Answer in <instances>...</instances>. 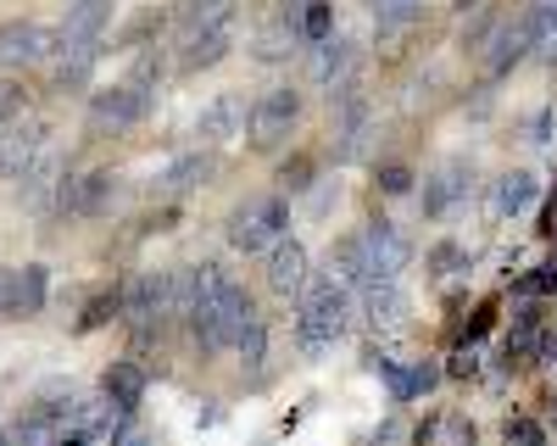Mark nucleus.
Returning a JSON list of instances; mask_svg holds the SVG:
<instances>
[{"instance_id": "2f4dec72", "label": "nucleus", "mask_w": 557, "mask_h": 446, "mask_svg": "<svg viewBox=\"0 0 557 446\" xmlns=\"http://www.w3.org/2000/svg\"><path fill=\"white\" fill-rule=\"evenodd\" d=\"M380 190H385V196H407V190H412V168H401V162L380 168Z\"/></svg>"}, {"instance_id": "ea45409f", "label": "nucleus", "mask_w": 557, "mask_h": 446, "mask_svg": "<svg viewBox=\"0 0 557 446\" xmlns=\"http://www.w3.org/2000/svg\"><path fill=\"white\" fill-rule=\"evenodd\" d=\"M535 357H541V363H557V335H552V330L541 335V346H535Z\"/></svg>"}, {"instance_id": "c756f323", "label": "nucleus", "mask_w": 557, "mask_h": 446, "mask_svg": "<svg viewBox=\"0 0 557 446\" xmlns=\"http://www.w3.org/2000/svg\"><path fill=\"white\" fill-rule=\"evenodd\" d=\"M235 351H240V369H251V374H257V369L268 363V324H262V319H251V324H246V335L235 340Z\"/></svg>"}, {"instance_id": "c9c22d12", "label": "nucleus", "mask_w": 557, "mask_h": 446, "mask_svg": "<svg viewBox=\"0 0 557 446\" xmlns=\"http://www.w3.org/2000/svg\"><path fill=\"white\" fill-rule=\"evenodd\" d=\"M524 290H535V296H546V290H557V262H541V268H535V280H530Z\"/></svg>"}, {"instance_id": "aec40b11", "label": "nucleus", "mask_w": 557, "mask_h": 446, "mask_svg": "<svg viewBox=\"0 0 557 446\" xmlns=\"http://www.w3.org/2000/svg\"><path fill=\"white\" fill-rule=\"evenodd\" d=\"M178 51H184V57H178V73H207V67H218L228 51H235V23H228V28H207V34H190Z\"/></svg>"}, {"instance_id": "72a5a7b5", "label": "nucleus", "mask_w": 557, "mask_h": 446, "mask_svg": "<svg viewBox=\"0 0 557 446\" xmlns=\"http://www.w3.org/2000/svg\"><path fill=\"white\" fill-rule=\"evenodd\" d=\"M524 134H530V146H541V151H546V146H552V107H546V112H535V117L524 123Z\"/></svg>"}, {"instance_id": "cd10ccee", "label": "nucleus", "mask_w": 557, "mask_h": 446, "mask_svg": "<svg viewBox=\"0 0 557 446\" xmlns=\"http://www.w3.org/2000/svg\"><path fill=\"white\" fill-rule=\"evenodd\" d=\"M296 34L285 28V23H273V28H262L257 34V62H285V57H296Z\"/></svg>"}, {"instance_id": "9d476101", "label": "nucleus", "mask_w": 557, "mask_h": 446, "mask_svg": "<svg viewBox=\"0 0 557 446\" xmlns=\"http://www.w3.org/2000/svg\"><path fill=\"white\" fill-rule=\"evenodd\" d=\"M45 290H51V274H45L39 262L0 268V312H7V319H34L45 307Z\"/></svg>"}, {"instance_id": "5701e85b", "label": "nucleus", "mask_w": 557, "mask_h": 446, "mask_svg": "<svg viewBox=\"0 0 557 446\" xmlns=\"http://www.w3.org/2000/svg\"><path fill=\"white\" fill-rule=\"evenodd\" d=\"M139 396H146V374H139V363H112L107 369V401L117 413H134Z\"/></svg>"}, {"instance_id": "423d86ee", "label": "nucleus", "mask_w": 557, "mask_h": 446, "mask_svg": "<svg viewBox=\"0 0 557 446\" xmlns=\"http://www.w3.org/2000/svg\"><path fill=\"white\" fill-rule=\"evenodd\" d=\"M151 107H157V96L151 89H134V84H112V89H96L89 96V123L96 128H134V123H146L151 117Z\"/></svg>"}, {"instance_id": "393cba45", "label": "nucleus", "mask_w": 557, "mask_h": 446, "mask_svg": "<svg viewBox=\"0 0 557 446\" xmlns=\"http://www.w3.org/2000/svg\"><path fill=\"white\" fill-rule=\"evenodd\" d=\"M368 12H374V28L380 34H401L424 17V0H368Z\"/></svg>"}, {"instance_id": "1a4fd4ad", "label": "nucleus", "mask_w": 557, "mask_h": 446, "mask_svg": "<svg viewBox=\"0 0 557 446\" xmlns=\"http://www.w3.org/2000/svg\"><path fill=\"white\" fill-rule=\"evenodd\" d=\"M541 45V23H535V12H524V17H513V23H502L496 34H491V45H485V73L491 78H502L507 67H519L530 51Z\"/></svg>"}, {"instance_id": "bb28decb", "label": "nucleus", "mask_w": 557, "mask_h": 446, "mask_svg": "<svg viewBox=\"0 0 557 446\" xmlns=\"http://www.w3.org/2000/svg\"><path fill=\"white\" fill-rule=\"evenodd\" d=\"M207 173H212V162H207V157L196 151V157H178V162H173V168L162 173V185H168L173 196H184V190H196Z\"/></svg>"}, {"instance_id": "2eb2a0df", "label": "nucleus", "mask_w": 557, "mask_h": 446, "mask_svg": "<svg viewBox=\"0 0 557 446\" xmlns=\"http://www.w3.org/2000/svg\"><path fill=\"white\" fill-rule=\"evenodd\" d=\"M307 268H312V262H307V246L285 235V240H278V246L268 251V262H262L268 290H273V296H301V290H307V280H312Z\"/></svg>"}, {"instance_id": "b1692460", "label": "nucleus", "mask_w": 557, "mask_h": 446, "mask_svg": "<svg viewBox=\"0 0 557 446\" xmlns=\"http://www.w3.org/2000/svg\"><path fill=\"white\" fill-rule=\"evenodd\" d=\"M96 62H101V45H67V39H57V78L62 84H84Z\"/></svg>"}, {"instance_id": "f3484780", "label": "nucleus", "mask_w": 557, "mask_h": 446, "mask_svg": "<svg viewBox=\"0 0 557 446\" xmlns=\"http://www.w3.org/2000/svg\"><path fill=\"white\" fill-rule=\"evenodd\" d=\"M123 312L139 324H162L173 319V296H168V274H134L123 290Z\"/></svg>"}, {"instance_id": "412c9836", "label": "nucleus", "mask_w": 557, "mask_h": 446, "mask_svg": "<svg viewBox=\"0 0 557 446\" xmlns=\"http://www.w3.org/2000/svg\"><path fill=\"white\" fill-rule=\"evenodd\" d=\"M57 196H62V157L45 151V157L17 178V201H23V207H51Z\"/></svg>"}, {"instance_id": "ddd939ff", "label": "nucleus", "mask_w": 557, "mask_h": 446, "mask_svg": "<svg viewBox=\"0 0 557 446\" xmlns=\"http://www.w3.org/2000/svg\"><path fill=\"white\" fill-rule=\"evenodd\" d=\"M362 319H368V330L396 335V330H407V319H412V296H407L396 280H385V285H362Z\"/></svg>"}, {"instance_id": "dca6fc26", "label": "nucleus", "mask_w": 557, "mask_h": 446, "mask_svg": "<svg viewBox=\"0 0 557 446\" xmlns=\"http://www.w3.org/2000/svg\"><path fill=\"white\" fill-rule=\"evenodd\" d=\"M335 107V157L351 162L368 140V123H374V112H368V101L357 96V89H341V96H330Z\"/></svg>"}, {"instance_id": "4c0bfd02", "label": "nucleus", "mask_w": 557, "mask_h": 446, "mask_svg": "<svg viewBox=\"0 0 557 446\" xmlns=\"http://www.w3.org/2000/svg\"><path fill=\"white\" fill-rule=\"evenodd\" d=\"M474 369H480V357H474V351H457V357H451V369H446V374H451V380H469Z\"/></svg>"}, {"instance_id": "4468645a", "label": "nucleus", "mask_w": 557, "mask_h": 446, "mask_svg": "<svg viewBox=\"0 0 557 446\" xmlns=\"http://www.w3.org/2000/svg\"><path fill=\"white\" fill-rule=\"evenodd\" d=\"M240 128H246V101L235 96V89H223V96H212V101L196 112V140H201V146H228Z\"/></svg>"}, {"instance_id": "20e7f679", "label": "nucleus", "mask_w": 557, "mask_h": 446, "mask_svg": "<svg viewBox=\"0 0 557 446\" xmlns=\"http://www.w3.org/2000/svg\"><path fill=\"white\" fill-rule=\"evenodd\" d=\"M296 123H301V89H290V84H278V89H268V96H257L251 112H246V134H251V146H262V151L285 146L290 134H296Z\"/></svg>"}, {"instance_id": "a878e982", "label": "nucleus", "mask_w": 557, "mask_h": 446, "mask_svg": "<svg viewBox=\"0 0 557 446\" xmlns=\"http://www.w3.org/2000/svg\"><path fill=\"white\" fill-rule=\"evenodd\" d=\"M368 369H374L385 385H391V396L396 401H412V396H424V380H418V369H401L396 363V357H374V363H368Z\"/></svg>"}, {"instance_id": "a19ab883", "label": "nucleus", "mask_w": 557, "mask_h": 446, "mask_svg": "<svg viewBox=\"0 0 557 446\" xmlns=\"http://www.w3.org/2000/svg\"><path fill=\"white\" fill-rule=\"evenodd\" d=\"M123 446H157V441H146V435H123Z\"/></svg>"}, {"instance_id": "6e6552de", "label": "nucleus", "mask_w": 557, "mask_h": 446, "mask_svg": "<svg viewBox=\"0 0 557 446\" xmlns=\"http://www.w3.org/2000/svg\"><path fill=\"white\" fill-rule=\"evenodd\" d=\"M45 151H51V128H45L39 117H17L12 128H0V178L17 185Z\"/></svg>"}, {"instance_id": "e433bc0d", "label": "nucleus", "mask_w": 557, "mask_h": 446, "mask_svg": "<svg viewBox=\"0 0 557 446\" xmlns=\"http://www.w3.org/2000/svg\"><path fill=\"white\" fill-rule=\"evenodd\" d=\"M307 178H312V162H307V157H296V162H285V185H290V190H301V185H307Z\"/></svg>"}, {"instance_id": "7c9ffc66", "label": "nucleus", "mask_w": 557, "mask_h": 446, "mask_svg": "<svg viewBox=\"0 0 557 446\" xmlns=\"http://www.w3.org/2000/svg\"><path fill=\"white\" fill-rule=\"evenodd\" d=\"M457 268H462V246H457V240H441V246L430 251V274L446 280V274H457Z\"/></svg>"}, {"instance_id": "f704fd0d", "label": "nucleus", "mask_w": 557, "mask_h": 446, "mask_svg": "<svg viewBox=\"0 0 557 446\" xmlns=\"http://www.w3.org/2000/svg\"><path fill=\"white\" fill-rule=\"evenodd\" d=\"M491 23H496V17H491V12H480V23H474V28H462V45H469V51H485Z\"/></svg>"}, {"instance_id": "58836bf2", "label": "nucleus", "mask_w": 557, "mask_h": 446, "mask_svg": "<svg viewBox=\"0 0 557 446\" xmlns=\"http://www.w3.org/2000/svg\"><path fill=\"white\" fill-rule=\"evenodd\" d=\"M535 57H541L546 67H557V28H552V34H541V45H535Z\"/></svg>"}, {"instance_id": "39448f33", "label": "nucleus", "mask_w": 557, "mask_h": 446, "mask_svg": "<svg viewBox=\"0 0 557 446\" xmlns=\"http://www.w3.org/2000/svg\"><path fill=\"white\" fill-rule=\"evenodd\" d=\"M357 67H362V45L346 39V34H330L323 45H312V57H307L312 84L330 89V96H341V89H357Z\"/></svg>"}, {"instance_id": "f8f14e48", "label": "nucleus", "mask_w": 557, "mask_h": 446, "mask_svg": "<svg viewBox=\"0 0 557 446\" xmlns=\"http://www.w3.org/2000/svg\"><path fill=\"white\" fill-rule=\"evenodd\" d=\"M112 190H117L112 168H89V173H78V178H62L57 207H62L67 218H96V212L112 201Z\"/></svg>"}, {"instance_id": "4be33fe9", "label": "nucleus", "mask_w": 557, "mask_h": 446, "mask_svg": "<svg viewBox=\"0 0 557 446\" xmlns=\"http://www.w3.org/2000/svg\"><path fill=\"white\" fill-rule=\"evenodd\" d=\"M240 12V0H184L178 7V34H207V28H228Z\"/></svg>"}, {"instance_id": "473e14b6", "label": "nucleus", "mask_w": 557, "mask_h": 446, "mask_svg": "<svg viewBox=\"0 0 557 446\" xmlns=\"http://www.w3.org/2000/svg\"><path fill=\"white\" fill-rule=\"evenodd\" d=\"M507 446H546V430L530 424V419H513L507 424Z\"/></svg>"}, {"instance_id": "6ab92c4d", "label": "nucleus", "mask_w": 557, "mask_h": 446, "mask_svg": "<svg viewBox=\"0 0 557 446\" xmlns=\"http://www.w3.org/2000/svg\"><path fill=\"white\" fill-rule=\"evenodd\" d=\"M107 23H112V0H67V17H62L57 39H67V45H101Z\"/></svg>"}, {"instance_id": "f257e3e1", "label": "nucleus", "mask_w": 557, "mask_h": 446, "mask_svg": "<svg viewBox=\"0 0 557 446\" xmlns=\"http://www.w3.org/2000/svg\"><path fill=\"white\" fill-rule=\"evenodd\" d=\"M357 319L351 307V290L341 280H307V290L296 296V346L301 351H330Z\"/></svg>"}, {"instance_id": "9b49d317", "label": "nucleus", "mask_w": 557, "mask_h": 446, "mask_svg": "<svg viewBox=\"0 0 557 446\" xmlns=\"http://www.w3.org/2000/svg\"><path fill=\"white\" fill-rule=\"evenodd\" d=\"M469 190H474V168L462 162V157L441 162V168L424 178V218H451L462 201H469Z\"/></svg>"}, {"instance_id": "a211bd4d", "label": "nucleus", "mask_w": 557, "mask_h": 446, "mask_svg": "<svg viewBox=\"0 0 557 446\" xmlns=\"http://www.w3.org/2000/svg\"><path fill=\"white\" fill-rule=\"evenodd\" d=\"M535 173L530 168H507V173H496V185H491V212L507 223V218H524L530 207H535Z\"/></svg>"}, {"instance_id": "7ed1b4c3", "label": "nucleus", "mask_w": 557, "mask_h": 446, "mask_svg": "<svg viewBox=\"0 0 557 446\" xmlns=\"http://www.w3.org/2000/svg\"><path fill=\"white\" fill-rule=\"evenodd\" d=\"M357 257H362V280L368 285H385V280H396L401 268L412 262V240H407L401 223L374 218L368 230H357Z\"/></svg>"}, {"instance_id": "79ce46f5", "label": "nucleus", "mask_w": 557, "mask_h": 446, "mask_svg": "<svg viewBox=\"0 0 557 446\" xmlns=\"http://www.w3.org/2000/svg\"><path fill=\"white\" fill-rule=\"evenodd\" d=\"M0 446H12V441H7V435H0Z\"/></svg>"}, {"instance_id": "f03ea898", "label": "nucleus", "mask_w": 557, "mask_h": 446, "mask_svg": "<svg viewBox=\"0 0 557 446\" xmlns=\"http://www.w3.org/2000/svg\"><path fill=\"white\" fill-rule=\"evenodd\" d=\"M285 230H290V207L278 201V196H251V201H240L235 212H228V223H223V235H228V246L235 251H246V257H268L278 240H285Z\"/></svg>"}, {"instance_id": "c85d7f7f", "label": "nucleus", "mask_w": 557, "mask_h": 446, "mask_svg": "<svg viewBox=\"0 0 557 446\" xmlns=\"http://www.w3.org/2000/svg\"><path fill=\"white\" fill-rule=\"evenodd\" d=\"M296 34H301V45H323V39H330L335 34V7H330V0H312Z\"/></svg>"}, {"instance_id": "0eeeda50", "label": "nucleus", "mask_w": 557, "mask_h": 446, "mask_svg": "<svg viewBox=\"0 0 557 446\" xmlns=\"http://www.w3.org/2000/svg\"><path fill=\"white\" fill-rule=\"evenodd\" d=\"M57 57V28H45V23H0V67H39V62H51Z\"/></svg>"}]
</instances>
